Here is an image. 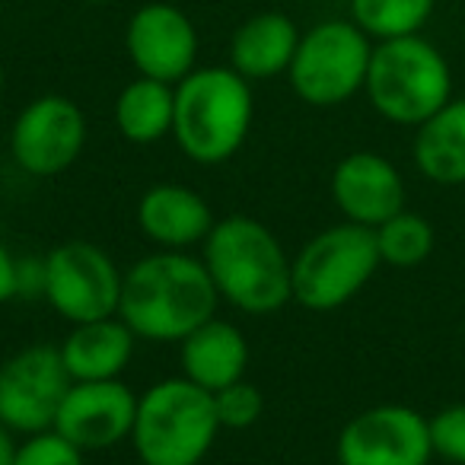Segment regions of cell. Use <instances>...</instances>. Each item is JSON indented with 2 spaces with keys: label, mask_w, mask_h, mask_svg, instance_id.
Listing matches in <instances>:
<instances>
[{
  "label": "cell",
  "mask_w": 465,
  "mask_h": 465,
  "mask_svg": "<svg viewBox=\"0 0 465 465\" xmlns=\"http://www.w3.org/2000/svg\"><path fill=\"white\" fill-rule=\"evenodd\" d=\"M217 303L220 293L204 262L160 249L124 272L118 319L143 341L173 344L217 316Z\"/></svg>",
  "instance_id": "1"
},
{
  "label": "cell",
  "mask_w": 465,
  "mask_h": 465,
  "mask_svg": "<svg viewBox=\"0 0 465 465\" xmlns=\"http://www.w3.org/2000/svg\"><path fill=\"white\" fill-rule=\"evenodd\" d=\"M204 262L220 300L249 316H272L293 300L291 259L265 223L242 213L217 220L207 232Z\"/></svg>",
  "instance_id": "2"
},
{
  "label": "cell",
  "mask_w": 465,
  "mask_h": 465,
  "mask_svg": "<svg viewBox=\"0 0 465 465\" xmlns=\"http://www.w3.org/2000/svg\"><path fill=\"white\" fill-rule=\"evenodd\" d=\"M252 115V86L232 67H194L175 84V143L201 166L230 160L246 143Z\"/></svg>",
  "instance_id": "3"
},
{
  "label": "cell",
  "mask_w": 465,
  "mask_h": 465,
  "mask_svg": "<svg viewBox=\"0 0 465 465\" xmlns=\"http://www.w3.org/2000/svg\"><path fill=\"white\" fill-rule=\"evenodd\" d=\"M220 430L213 392L169 376L137 395L131 446L143 465H201Z\"/></svg>",
  "instance_id": "4"
},
{
  "label": "cell",
  "mask_w": 465,
  "mask_h": 465,
  "mask_svg": "<svg viewBox=\"0 0 465 465\" xmlns=\"http://www.w3.org/2000/svg\"><path fill=\"white\" fill-rule=\"evenodd\" d=\"M363 93L380 118L418 128L452 99L450 61L420 33L376 42Z\"/></svg>",
  "instance_id": "5"
},
{
  "label": "cell",
  "mask_w": 465,
  "mask_h": 465,
  "mask_svg": "<svg viewBox=\"0 0 465 465\" xmlns=\"http://www.w3.org/2000/svg\"><path fill=\"white\" fill-rule=\"evenodd\" d=\"M380 265L376 232L370 226L351 220L329 226L300 249L297 259H291L293 303L310 312L338 310L370 284Z\"/></svg>",
  "instance_id": "6"
},
{
  "label": "cell",
  "mask_w": 465,
  "mask_h": 465,
  "mask_svg": "<svg viewBox=\"0 0 465 465\" xmlns=\"http://www.w3.org/2000/svg\"><path fill=\"white\" fill-rule=\"evenodd\" d=\"M373 42L357 23L329 20L300 35L291 61V86L306 105L329 109L354 99L367 84Z\"/></svg>",
  "instance_id": "7"
},
{
  "label": "cell",
  "mask_w": 465,
  "mask_h": 465,
  "mask_svg": "<svg viewBox=\"0 0 465 465\" xmlns=\"http://www.w3.org/2000/svg\"><path fill=\"white\" fill-rule=\"evenodd\" d=\"M124 274L105 249L71 240L45 255V293L54 312L71 325L118 316Z\"/></svg>",
  "instance_id": "8"
},
{
  "label": "cell",
  "mask_w": 465,
  "mask_h": 465,
  "mask_svg": "<svg viewBox=\"0 0 465 465\" xmlns=\"http://www.w3.org/2000/svg\"><path fill=\"white\" fill-rule=\"evenodd\" d=\"M74 386L61 351L52 344H29L0 367V424L14 433L52 430L67 389Z\"/></svg>",
  "instance_id": "9"
},
{
  "label": "cell",
  "mask_w": 465,
  "mask_h": 465,
  "mask_svg": "<svg viewBox=\"0 0 465 465\" xmlns=\"http://www.w3.org/2000/svg\"><path fill=\"white\" fill-rule=\"evenodd\" d=\"M86 143V118L67 96H39L16 115L10 128V156L35 179L61 175L80 160Z\"/></svg>",
  "instance_id": "10"
},
{
  "label": "cell",
  "mask_w": 465,
  "mask_h": 465,
  "mask_svg": "<svg viewBox=\"0 0 465 465\" xmlns=\"http://www.w3.org/2000/svg\"><path fill=\"white\" fill-rule=\"evenodd\" d=\"M338 465H430V424L408 405H376L354 414L335 443Z\"/></svg>",
  "instance_id": "11"
},
{
  "label": "cell",
  "mask_w": 465,
  "mask_h": 465,
  "mask_svg": "<svg viewBox=\"0 0 465 465\" xmlns=\"http://www.w3.org/2000/svg\"><path fill=\"white\" fill-rule=\"evenodd\" d=\"M137 395L122 380L74 382L58 408L54 427L80 452H103L131 440Z\"/></svg>",
  "instance_id": "12"
},
{
  "label": "cell",
  "mask_w": 465,
  "mask_h": 465,
  "mask_svg": "<svg viewBox=\"0 0 465 465\" xmlns=\"http://www.w3.org/2000/svg\"><path fill=\"white\" fill-rule=\"evenodd\" d=\"M131 64L141 77L182 84L198 61V29L173 4H143L124 33Z\"/></svg>",
  "instance_id": "13"
},
{
  "label": "cell",
  "mask_w": 465,
  "mask_h": 465,
  "mask_svg": "<svg viewBox=\"0 0 465 465\" xmlns=\"http://www.w3.org/2000/svg\"><path fill=\"white\" fill-rule=\"evenodd\" d=\"M331 198L344 220L376 230L405 211V179L401 173L373 150L348 153L331 173Z\"/></svg>",
  "instance_id": "14"
},
{
  "label": "cell",
  "mask_w": 465,
  "mask_h": 465,
  "mask_svg": "<svg viewBox=\"0 0 465 465\" xmlns=\"http://www.w3.org/2000/svg\"><path fill=\"white\" fill-rule=\"evenodd\" d=\"M211 204L194 188L179 182H160L150 185L137 201V226L156 249L185 252L207 240L213 230Z\"/></svg>",
  "instance_id": "15"
},
{
  "label": "cell",
  "mask_w": 465,
  "mask_h": 465,
  "mask_svg": "<svg viewBox=\"0 0 465 465\" xmlns=\"http://www.w3.org/2000/svg\"><path fill=\"white\" fill-rule=\"evenodd\" d=\"M182 376L207 392L232 386L246 376L249 367V341L240 329L226 319H207L204 325L192 331L185 341H179Z\"/></svg>",
  "instance_id": "16"
},
{
  "label": "cell",
  "mask_w": 465,
  "mask_h": 465,
  "mask_svg": "<svg viewBox=\"0 0 465 465\" xmlns=\"http://www.w3.org/2000/svg\"><path fill=\"white\" fill-rule=\"evenodd\" d=\"M137 335L118 316L80 322L61 341V361L74 382L118 380L134 357Z\"/></svg>",
  "instance_id": "17"
},
{
  "label": "cell",
  "mask_w": 465,
  "mask_h": 465,
  "mask_svg": "<svg viewBox=\"0 0 465 465\" xmlns=\"http://www.w3.org/2000/svg\"><path fill=\"white\" fill-rule=\"evenodd\" d=\"M300 45V29L284 14H259L242 23L230 42V67L252 84L291 71Z\"/></svg>",
  "instance_id": "18"
},
{
  "label": "cell",
  "mask_w": 465,
  "mask_h": 465,
  "mask_svg": "<svg viewBox=\"0 0 465 465\" xmlns=\"http://www.w3.org/2000/svg\"><path fill=\"white\" fill-rule=\"evenodd\" d=\"M414 131L411 156L420 175L437 185H465V99H450Z\"/></svg>",
  "instance_id": "19"
},
{
  "label": "cell",
  "mask_w": 465,
  "mask_h": 465,
  "mask_svg": "<svg viewBox=\"0 0 465 465\" xmlns=\"http://www.w3.org/2000/svg\"><path fill=\"white\" fill-rule=\"evenodd\" d=\"M175 122V86L153 77H137L118 93L115 124L124 141L156 143L173 134Z\"/></svg>",
  "instance_id": "20"
},
{
  "label": "cell",
  "mask_w": 465,
  "mask_h": 465,
  "mask_svg": "<svg viewBox=\"0 0 465 465\" xmlns=\"http://www.w3.org/2000/svg\"><path fill=\"white\" fill-rule=\"evenodd\" d=\"M437 0H351V23L370 39L386 42L418 35L433 16Z\"/></svg>",
  "instance_id": "21"
},
{
  "label": "cell",
  "mask_w": 465,
  "mask_h": 465,
  "mask_svg": "<svg viewBox=\"0 0 465 465\" xmlns=\"http://www.w3.org/2000/svg\"><path fill=\"white\" fill-rule=\"evenodd\" d=\"M376 249L382 265L389 268H418L433 252V226L414 211H399L386 223L376 226Z\"/></svg>",
  "instance_id": "22"
},
{
  "label": "cell",
  "mask_w": 465,
  "mask_h": 465,
  "mask_svg": "<svg viewBox=\"0 0 465 465\" xmlns=\"http://www.w3.org/2000/svg\"><path fill=\"white\" fill-rule=\"evenodd\" d=\"M213 405H217L220 427H226V430H246L265 411V399H262L259 386H252L246 380L213 392Z\"/></svg>",
  "instance_id": "23"
},
{
  "label": "cell",
  "mask_w": 465,
  "mask_h": 465,
  "mask_svg": "<svg viewBox=\"0 0 465 465\" xmlns=\"http://www.w3.org/2000/svg\"><path fill=\"white\" fill-rule=\"evenodd\" d=\"M427 424H430L433 456L452 465H465V401L440 408L433 418H427Z\"/></svg>",
  "instance_id": "24"
},
{
  "label": "cell",
  "mask_w": 465,
  "mask_h": 465,
  "mask_svg": "<svg viewBox=\"0 0 465 465\" xmlns=\"http://www.w3.org/2000/svg\"><path fill=\"white\" fill-rule=\"evenodd\" d=\"M14 465H84V452L58 430H42L23 440Z\"/></svg>",
  "instance_id": "25"
},
{
  "label": "cell",
  "mask_w": 465,
  "mask_h": 465,
  "mask_svg": "<svg viewBox=\"0 0 465 465\" xmlns=\"http://www.w3.org/2000/svg\"><path fill=\"white\" fill-rule=\"evenodd\" d=\"M20 297V262L0 242V306Z\"/></svg>",
  "instance_id": "26"
},
{
  "label": "cell",
  "mask_w": 465,
  "mask_h": 465,
  "mask_svg": "<svg viewBox=\"0 0 465 465\" xmlns=\"http://www.w3.org/2000/svg\"><path fill=\"white\" fill-rule=\"evenodd\" d=\"M20 443L14 440V430L7 424H0V465H14Z\"/></svg>",
  "instance_id": "27"
},
{
  "label": "cell",
  "mask_w": 465,
  "mask_h": 465,
  "mask_svg": "<svg viewBox=\"0 0 465 465\" xmlns=\"http://www.w3.org/2000/svg\"><path fill=\"white\" fill-rule=\"evenodd\" d=\"M4 80H7V74H4V58H0V96H4Z\"/></svg>",
  "instance_id": "28"
},
{
  "label": "cell",
  "mask_w": 465,
  "mask_h": 465,
  "mask_svg": "<svg viewBox=\"0 0 465 465\" xmlns=\"http://www.w3.org/2000/svg\"><path fill=\"white\" fill-rule=\"evenodd\" d=\"M86 4H112V0H86Z\"/></svg>",
  "instance_id": "29"
}]
</instances>
